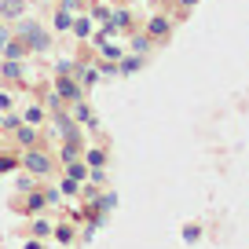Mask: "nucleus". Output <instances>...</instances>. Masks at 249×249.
<instances>
[{"instance_id": "nucleus-1", "label": "nucleus", "mask_w": 249, "mask_h": 249, "mask_svg": "<svg viewBox=\"0 0 249 249\" xmlns=\"http://www.w3.org/2000/svg\"><path fill=\"white\" fill-rule=\"evenodd\" d=\"M18 37H30V48H48V33L40 30L37 22H30V18H22V22H18Z\"/></svg>"}, {"instance_id": "nucleus-2", "label": "nucleus", "mask_w": 249, "mask_h": 249, "mask_svg": "<svg viewBox=\"0 0 249 249\" xmlns=\"http://www.w3.org/2000/svg\"><path fill=\"white\" fill-rule=\"evenodd\" d=\"M22 165H26V169H30V172H37V176H44V172L52 169V161H48V158L40 154V150H30V154L22 158Z\"/></svg>"}, {"instance_id": "nucleus-3", "label": "nucleus", "mask_w": 249, "mask_h": 249, "mask_svg": "<svg viewBox=\"0 0 249 249\" xmlns=\"http://www.w3.org/2000/svg\"><path fill=\"white\" fill-rule=\"evenodd\" d=\"M26 8V0H0V18H18Z\"/></svg>"}, {"instance_id": "nucleus-4", "label": "nucleus", "mask_w": 249, "mask_h": 249, "mask_svg": "<svg viewBox=\"0 0 249 249\" xmlns=\"http://www.w3.org/2000/svg\"><path fill=\"white\" fill-rule=\"evenodd\" d=\"M59 95H62V99H81V88L62 73V77H59Z\"/></svg>"}, {"instance_id": "nucleus-5", "label": "nucleus", "mask_w": 249, "mask_h": 249, "mask_svg": "<svg viewBox=\"0 0 249 249\" xmlns=\"http://www.w3.org/2000/svg\"><path fill=\"white\" fill-rule=\"evenodd\" d=\"M22 52H26L22 40H8V44H4V55H8V59H22Z\"/></svg>"}, {"instance_id": "nucleus-6", "label": "nucleus", "mask_w": 249, "mask_h": 249, "mask_svg": "<svg viewBox=\"0 0 249 249\" xmlns=\"http://www.w3.org/2000/svg\"><path fill=\"white\" fill-rule=\"evenodd\" d=\"M169 33V22L165 18H150V37H165Z\"/></svg>"}, {"instance_id": "nucleus-7", "label": "nucleus", "mask_w": 249, "mask_h": 249, "mask_svg": "<svg viewBox=\"0 0 249 249\" xmlns=\"http://www.w3.org/2000/svg\"><path fill=\"white\" fill-rule=\"evenodd\" d=\"M55 26H59V30H66V26H73L70 11H59V15H55Z\"/></svg>"}, {"instance_id": "nucleus-8", "label": "nucleus", "mask_w": 249, "mask_h": 249, "mask_svg": "<svg viewBox=\"0 0 249 249\" xmlns=\"http://www.w3.org/2000/svg\"><path fill=\"white\" fill-rule=\"evenodd\" d=\"M0 73H4V77H18V62H15V59H8V62H4V70H0Z\"/></svg>"}, {"instance_id": "nucleus-9", "label": "nucleus", "mask_w": 249, "mask_h": 249, "mask_svg": "<svg viewBox=\"0 0 249 249\" xmlns=\"http://www.w3.org/2000/svg\"><path fill=\"white\" fill-rule=\"evenodd\" d=\"M15 132H18V140H22L26 147H30V143H33V128H22V124H15Z\"/></svg>"}, {"instance_id": "nucleus-10", "label": "nucleus", "mask_w": 249, "mask_h": 249, "mask_svg": "<svg viewBox=\"0 0 249 249\" xmlns=\"http://www.w3.org/2000/svg\"><path fill=\"white\" fill-rule=\"evenodd\" d=\"M136 70H140V59H124L121 62V73H136Z\"/></svg>"}, {"instance_id": "nucleus-11", "label": "nucleus", "mask_w": 249, "mask_h": 249, "mask_svg": "<svg viewBox=\"0 0 249 249\" xmlns=\"http://www.w3.org/2000/svg\"><path fill=\"white\" fill-rule=\"evenodd\" d=\"M103 161H107V154H103V150H92V154H88V165H95V169H99Z\"/></svg>"}, {"instance_id": "nucleus-12", "label": "nucleus", "mask_w": 249, "mask_h": 249, "mask_svg": "<svg viewBox=\"0 0 249 249\" xmlns=\"http://www.w3.org/2000/svg\"><path fill=\"white\" fill-rule=\"evenodd\" d=\"M15 165H18V161H15V158H8V154L0 158V172H11V169H15Z\"/></svg>"}, {"instance_id": "nucleus-13", "label": "nucleus", "mask_w": 249, "mask_h": 249, "mask_svg": "<svg viewBox=\"0 0 249 249\" xmlns=\"http://www.w3.org/2000/svg\"><path fill=\"white\" fill-rule=\"evenodd\" d=\"M62 195H77V179H73V176L62 183Z\"/></svg>"}, {"instance_id": "nucleus-14", "label": "nucleus", "mask_w": 249, "mask_h": 249, "mask_svg": "<svg viewBox=\"0 0 249 249\" xmlns=\"http://www.w3.org/2000/svg\"><path fill=\"white\" fill-rule=\"evenodd\" d=\"M70 176H73V179H85V165H73V161H70Z\"/></svg>"}, {"instance_id": "nucleus-15", "label": "nucleus", "mask_w": 249, "mask_h": 249, "mask_svg": "<svg viewBox=\"0 0 249 249\" xmlns=\"http://www.w3.org/2000/svg\"><path fill=\"white\" fill-rule=\"evenodd\" d=\"M73 30H77V37H85V33H88V18H77V26H73Z\"/></svg>"}, {"instance_id": "nucleus-16", "label": "nucleus", "mask_w": 249, "mask_h": 249, "mask_svg": "<svg viewBox=\"0 0 249 249\" xmlns=\"http://www.w3.org/2000/svg\"><path fill=\"white\" fill-rule=\"evenodd\" d=\"M73 114H77V121H88V107H81V103L73 107Z\"/></svg>"}, {"instance_id": "nucleus-17", "label": "nucleus", "mask_w": 249, "mask_h": 249, "mask_svg": "<svg viewBox=\"0 0 249 249\" xmlns=\"http://www.w3.org/2000/svg\"><path fill=\"white\" fill-rule=\"evenodd\" d=\"M4 44H8V30L0 26V52H4Z\"/></svg>"}, {"instance_id": "nucleus-18", "label": "nucleus", "mask_w": 249, "mask_h": 249, "mask_svg": "<svg viewBox=\"0 0 249 249\" xmlns=\"http://www.w3.org/2000/svg\"><path fill=\"white\" fill-rule=\"evenodd\" d=\"M26 249H40V242H30V246H26Z\"/></svg>"}, {"instance_id": "nucleus-19", "label": "nucleus", "mask_w": 249, "mask_h": 249, "mask_svg": "<svg viewBox=\"0 0 249 249\" xmlns=\"http://www.w3.org/2000/svg\"><path fill=\"white\" fill-rule=\"evenodd\" d=\"M179 4H187V8H191V4H198V0H179Z\"/></svg>"}]
</instances>
